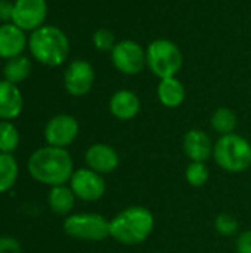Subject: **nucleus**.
Masks as SVG:
<instances>
[{
	"instance_id": "18",
	"label": "nucleus",
	"mask_w": 251,
	"mask_h": 253,
	"mask_svg": "<svg viewBox=\"0 0 251 253\" xmlns=\"http://www.w3.org/2000/svg\"><path fill=\"white\" fill-rule=\"evenodd\" d=\"M47 202L50 211L55 212L56 215H68L74 208L75 196L71 188L65 185H56L50 188Z\"/></svg>"
},
{
	"instance_id": "6",
	"label": "nucleus",
	"mask_w": 251,
	"mask_h": 253,
	"mask_svg": "<svg viewBox=\"0 0 251 253\" xmlns=\"http://www.w3.org/2000/svg\"><path fill=\"white\" fill-rule=\"evenodd\" d=\"M64 231L72 239L101 242L109 236V221L99 213H74L64 221Z\"/></svg>"
},
{
	"instance_id": "25",
	"label": "nucleus",
	"mask_w": 251,
	"mask_h": 253,
	"mask_svg": "<svg viewBox=\"0 0 251 253\" xmlns=\"http://www.w3.org/2000/svg\"><path fill=\"white\" fill-rule=\"evenodd\" d=\"M215 228L222 236H234L238 231V221L229 213H220L215 219Z\"/></svg>"
},
{
	"instance_id": "22",
	"label": "nucleus",
	"mask_w": 251,
	"mask_h": 253,
	"mask_svg": "<svg viewBox=\"0 0 251 253\" xmlns=\"http://www.w3.org/2000/svg\"><path fill=\"white\" fill-rule=\"evenodd\" d=\"M19 145V132L9 120H0V153L12 154Z\"/></svg>"
},
{
	"instance_id": "28",
	"label": "nucleus",
	"mask_w": 251,
	"mask_h": 253,
	"mask_svg": "<svg viewBox=\"0 0 251 253\" xmlns=\"http://www.w3.org/2000/svg\"><path fill=\"white\" fill-rule=\"evenodd\" d=\"M13 13V1L10 0H0V21H12Z\"/></svg>"
},
{
	"instance_id": "27",
	"label": "nucleus",
	"mask_w": 251,
	"mask_h": 253,
	"mask_svg": "<svg viewBox=\"0 0 251 253\" xmlns=\"http://www.w3.org/2000/svg\"><path fill=\"white\" fill-rule=\"evenodd\" d=\"M235 249H237V253H251V230L243 231L238 236Z\"/></svg>"
},
{
	"instance_id": "23",
	"label": "nucleus",
	"mask_w": 251,
	"mask_h": 253,
	"mask_svg": "<svg viewBox=\"0 0 251 253\" xmlns=\"http://www.w3.org/2000/svg\"><path fill=\"white\" fill-rule=\"evenodd\" d=\"M210 178V170L204 162H191L185 170V179L191 187L200 188L207 184Z\"/></svg>"
},
{
	"instance_id": "8",
	"label": "nucleus",
	"mask_w": 251,
	"mask_h": 253,
	"mask_svg": "<svg viewBox=\"0 0 251 253\" xmlns=\"http://www.w3.org/2000/svg\"><path fill=\"white\" fill-rule=\"evenodd\" d=\"M70 188L77 199L84 202H96L104 197L107 184L101 173L89 168H81L74 170L70 179Z\"/></svg>"
},
{
	"instance_id": "21",
	"label": "nucleus",
	"mask_w": 251,
	"mask_h": 253,
	"mask_svg": "<svg viewBox=\"0 0 251 253\" xmlns=\"http://www.w3.org/2000/svg\"><path fill=\"white\" fill-rule=\"evenodd\" d=\"M210 123H212V127L217 133H220V136H222V135L234 133L237 123H238V119H237V114L231 108L220 107L213 113Z\"/></svg>"
},
{
	"instance_id": "5",
	"label": "nucleus",
	"mask_w": 251,
	"mask_h": 253,
	"mask_svg": "<svg viewBox=\"0 0 251 253\" xmlns=\"http://www.w3.org/2000/svg\"><path fill=\"white\" fill-rule=\"evenodd\" d=\"M146 67L160 80L176 77L183 65V55L179 46L167 39L152 40L146 49Z\"/></svg>"
},
{
	"instance_id": "3",
	"label": "nucleus",
	"mask_w": 251,
	"mask_h": 253,
	"mask_svg": "<svg viewBox=\"0 0 251 253\" xmlns=\"http://www.w3.org/2000/svg\"><path fill=\"white\" fill-rule=\"evenodd\" d=\"M28 49L36 61L47 67L64 64L70 55L67 34L55 25H43L34 30L28 39Z\"/></svg>"
},
{
	"instance_id": "11",
	"label": "nucleus",
	"mask_w": 251,
	"mask_h": 253,
	"mask_svg": "<svg viewBox=\"0 0 251 253\" xmlns=\"http://www.w3.org/2000/svg\"><path fill=\"white\" fill-rule=\"evenodd\" d=\"M78 122L70 114H58L52 117L44 127V139L50 147L65 148L74 142L78 135Z\"/></svg>"
},
{
	"instance_id": "15",
	"label": "nucleus",
	"mask_w": 251,
	"mask_h": 253,
	"mask_svg": "<svg viewBox=\"0 0 251 253\" xmlns=\"http://www.w3.org/2000/svg\"><path fill=\"white\" fill-rule=\"evenodd\" d=\"M109 111L118 120H132L141 111V99L133 90L120 89L109 99Z\"/></svg>"
},
{
	"instance_id": "4",
	"label": "nucleus",
	"mask_w": 251,
	"mask_h": 253,
	"mask_svg": "<svg viewBox=\"0 0 251 253\" xmlns=\"http://www.w3.org/2000/svg\"><path fill=\"white\" fill-rule=\"evenodd\" d=\"M215 162L229 173H241L251 168V144L238 133L222 135L213 150Z\"/></svg>"
},
{
	"instance_id": "2",
	"label": "nucleus",
	"mask_w": 251,
	"mask_h": 253,
	"mask_svg": "<svg viewBox=\"0 0 251 253\" xmlns=\"http://www.w3.org/2000/svg\"><path fill=\"white\" fill-rule=\"evenodd\" d=\"M155 219L143 206H129L109 221V237L126 246L143 243L154 231Z\"/></svg>"
},
{
	"instance_id": "13",
	"label": "nucleus",
	"mask_w": 251,
	"mask_h": 253,
	"mask_svg": "<svg viewBox=\"0 0 251 253\" xmlns=\"http://www.w3.org/2000/svg\"><path fill=\"white\" fill-rule=\"evenodd\" d=\"M183 150L191 162H207L213 157L215 144L201 129H191L183 136Z\"/></svg>"
},
{
	"instance_id": "20",
	"label": "nucleus",
	"mask_w": 251,
	"mask_h": 253,
	"mask_svg": "<svg viewBox=\"0 0 251 253\" xmlns=\"http://www.w3.org/2000/svg\"><path fill=\"white\" fill-rule=\"evenodd\" d=\"M18 163L12 154L0 153V193L9 191L18 179Z\"/></svg>"
},
{
	"instance_id": "10",
	"label": "nucleus",
	"mask_w": 251,
	"mask_h": 253,
	"mask_svg": "<svg viewBox=\"0 0 251 253\" xmlns=\"http://www.w3.org/2000/svg\"><path fill=\"white\" fill-rule=\"evenodd\" d=\"M95 84V68L84 59H74L65 70L64 86L72 96L87 95Z\"/></svg>"
},
{
	"instance_id": "24",
	"label": "nucleus",
	"mask_w": 251,
	"mask_h": 253,
	"mask_svg": "<svg viewBox=\"0 0 251 253\" xmlns=\"http://www.w3.org/2000/svg\"><path fill=\"white\" fill-rule=\"evenodd\" d=\"M92 42H93V46L98 49V50H102V52H111L112 47L115 46V36L112 31L107 30V28H99L93 33L92 36Z\"/></svg>"
},
{
	"instance_id": "16",
	"label": "nucleus",
	"mask_w": 251,
	"mask_h": 253,
	"mask_svg": "<svg viewBox=\"0 0 251 253\" xmlns=\"http://www.w3.org/2000/svg\"><path fill=\"white\" fill-rule=\"evenodd\" d=\"M22 93L18 84L0 80V120H13L22 111Z\"/></svg>"
},
{
	"instance_id": "1",
	"label": "nucleus",
	"mask_w": 251,
	"mask_h": 253,
	"mask_svg": "<svg viewBox=\"0 0 251 253\" xmlns=\"http://www.w3.org/2000/svg\"><path fill=\"white\" fill-rule=\"evenodd\" d=\"M30 175L40 184L56 187L65 185L74 173V162L65 148L43 147L36 150L27 163Z\"/></svg>"
},
{
	"instance_id": "12",
	"label": "nucleus",
	"mask_w": 251,
	"mask_h": 253,
	"mask_svg": "<svg viewBox=\"0 0 251 253\" xmlns=\"http://www.w3.org/2000/svg\"><path fill=\"white\" fill-rule=\"evenodd\" d=\"M84 159H86L87 168L101 175L114 172L120 165L118 153L111 145L102 144V142L90 145L86 151Z\"/></svg>"
},
{
	"instance_id": "9",
	"label": "nucleus",
	"mask_w": 251,
	"mask_h": 253,
	"mask_svg": "<svg viewBox=\"0 0 251 253\" xmlns=\"http://www.w3.org/2000/svg\"><path fill=\"white\" fill-rule=\"evenodd\" d=\"M47 16L46 0H15L12 22L24 31H34L44 25Z\"/></svg>"
},
{
	"instance_id": "14",
	"label": "nucleus",
	"mask_w": 251,
	"mask_h": 253,
	"mask_svg": "<svg viewBox=\"0 0 251 253\" xmlns=\"http://www.w3.org/2000/svg\"><path fill=\"white\" fill-rule=\"evenodd\" d=\"M27 44L28 40L24 30L16 27L13 22L0 25V58L10 59L13 56L22 55Z\"/></svg>"
},
{
	"instance_id": "17",
	"label": "nucleus",
	"mask_w": 251,
	"mask_h": 253,
	"mask_svg": "<svg viewBox=\"0 0 251 253\" xmlns=\"http://www.w3.org/2000/svg\"><path fill=\"white\" fill-rule=\"evenodd\" d=\"M157 96L164 107L178 108L185 101L186 90L183 83L178 77H167L160 80L157 86Z\"/></svg>"
},
{
	"instance_id": "26",
	"label": "nucleus",
	"mask_w": 251,
	"mask_h": 253,
	"mask_svg": "<svg viewBox=\"0 0 251 253\" xmlns=\"http://www.w3.org/2000/svg\"><path fill=\"white\" fill-rule=\"evenodd\" d=\"M0 253H21V245L13 237H0Z\"/></svg>"
},
{
	"instance_id": "7",
	"label": "nucleus",
	"mask_w": 251,
	"mask_h": 253,
	"mask_svg": "<svg viewBox=\"0 0 251 253\" xmlns=\"http://www.w3.org/2000/svg\"><path fill=\"white\" fill-rule=\"evenodd\" d=\"M111 61L115 70L126 76H136L146 67V52L135 40L117 42L111 50Z\"/></svg>"
},
{
	"instance_id": "19",
	"label": "nucleus",
	"mask_w": 251,
	"mask_h": 253,
	"mask_svg": "<svg viewBox=\"0 0 251 253\" xmlns=\"http://www.w3.org/2000/svg\"><path fill=\"white\" fill-rule=\"evenodd\" d=\"M31 73V61L30 58L24 55L13 56L10 59H6L4 67H3V77L4 80L18 84L24 82Z\"/></svg>"
}]
</instances>
